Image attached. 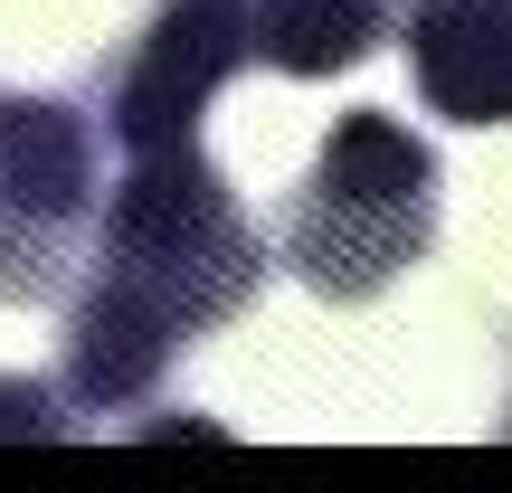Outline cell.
Segmentation results:
<instances>
[{
  "label": "cell",
  "mask_w": 512,
  "mask_h": 493,
  "mask_svg": "<svg viewBox=\"0 0 512 493\" xmlns=\"http://www.w3.org/2000/svg\"><path fill=\"white\" fill-rule=\"evenodd\" d=\"M76 266H86V285L67 304L57 370H67L76 408L114 418V408H143L200 332L238 323L256 304L266 238L238 209V190L219 181V162L200 143H171V152H124Z\"/></svg>",
  "instance_id": "cell-1"
},
{
  "label": "cell",
  "mask_w": 512,
  "mask_h": 493,
  "mask_svg": "<svg viewBox=\"0 0 512 493\" xmlns=\"http://www.w3.org/2000/svg\"><path fill=\"white\" fill-rule=\"evenodd\" d=\"M275 247L323 304H370L408 266H427V247H437V152H427V133H408L380 105H351L323 133L313 171L294 181Z\"/></svg>",
  "instance_id": "cell-2"
},
{
  "label": "cell",
  "mask_w": 512,
  "mask_h": 493,
  "mask_svg": "<svg viewBox=\"0 0 512 493\" xmlns=\"http://www.w3.org/2000/svg\"><path fill=\"white\" fill-rule=\"evenodd\" d=\"M105 200V133L67 95H0V313L57 304Z\"/></svg>",
  "instance_id": "cell-3"
},
{
  "label": "cell",
  "mask_w": 512,
  "mask_h": 493,
  "mask_svg": "<svg viewBox=\"0 0 512 493\" xmlns=\"http://www.w3.org/2000/svg\"><path fill=\"white\" fill-rule=\"evenodd\" d=\"M238 67H256V57H247V29L228 0H152V19L95 67V133L114 152L200 143L209 95Z\"/></svg>",
  "instance_id": "cell-4"
},
{
  "label": "cell",
  "mask_w": 512,
  "mask_h": 493,
  "mask_svg": "<svg viewBox=\"0 0 512 493\" xmlns=\"http://www.w3.org/2000/svg\"><path fill=\"white\" fill-rule=\"evenodd\" d=\"M408 76L446 124H512V0H408Z\"/></svg>",
  "instance_id": "cell-5"
},
{
  "label": "cell",
  "mask_w": 512,
  "mask_h": 493,
  "mask_svg": "<svg viewBox=\"0 0 512 493\" xmlns=\"http://www.w3.org/2000/svg\"><path fill=\"white\" fill-rule=\"evenodd\" d=\"M247 29V57L275 76H351L399 29V0H228Z\"/></svg>",
  "instance_id": "cell-6"
},
{
  "label": "cell",
  "mask_w": 512,
  "mask_h": 493,
  "mask_svg": "<svg viewBox=\"0 0 512 493\" xmlns=\"http://www.w3.org/2000/svg\"><path fill=\"white\" fill-rule=\"evenodd\" d=\"M57 437H67V399L0 370V446H57Z\"/></svg>",
  "instance_id": "cell-7"
},
{
  "label": "cell",
  "mask_w": 512,
  "mask_h": 493,
  "mask_svg": "<svg viewBox=\"0 0 512 493\" xmlns=\"http://www.w3.org/2000/svg\"><path fill=\"white\" fill-rule=\"evenodd\" d=\"M503 437H512V418H503Z\"/></svg>",
  "instance_id": "cell-8"
}]
</instances>
